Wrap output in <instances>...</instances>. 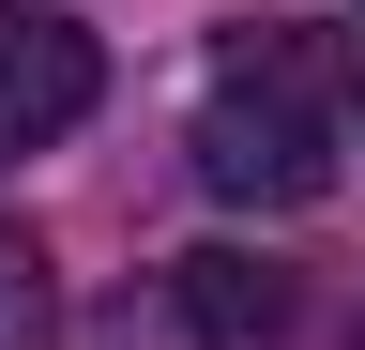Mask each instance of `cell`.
Listing matches in <instances>:
<instances>
[{"label":"cell","mask_w":365,"mask_h":350,"mask_svg":"<svg viewBox=\"0 0 365 350\" xmlns=\"http://www.w3.org/2000/svg\"><path fill=\"white\" fill-rule=\"evenodd\" d=\"M31 335H46V244L0 229V350H31Z\"/></svg>","instance_id":"obj_4"},{"label":"cell","mask_w":365,"mask_h":350,"mask_svg":"<svg viewBox=\"0 0 365 350\" xmlns=\"http://www.w3.org/2000/svg\"><path fill=\"white\" fill-rule=\"evenodd\" d=\"M198 183L213 198H259V213H304L335 183V122H319V61L289 31H259V46H228L213 107H198Z\"/></svg>","instance_id":"obj_1"},{"label":"cell","mask_w":365,"mask_h":350,"mask_svg":"<svg viewBox=\"0 0 365 350\" xmlns=\"http://www.w3.org/2000/svg\"><path fill=\"white\" fill-rule=\"evenodd\" d=\"M91 92H107V46H91L76 16H0V153L76 138Z\"/></svg>","instance_id":"obj_2"},{"label":"cell","mask_w":365,"mask_h":350,"mask_svg":"<svg viewBox=\"0 0 365 350\" xmlns=\"http://www.w3.org/2000/svg\"><path fill=\"white\" fill-rule=\"evenodd\" d=\"M182 320H198V335H274V320H289V274L244 259V244H198V259H182Z\"/></svg>","instance_id":"obj_3"},{"label":"cell","mask_w":365,"mask_h":350,"mask_svg":"<svg viewBox=\"0 0 365 350\" xmlns=\"http://www.w3.org/2000/svg\"><path fill=\"white\" fill-rule=\"evenodd\" d=\"M350 16H365V0H350Z\"/></svg>","instance_id":"obj_5"}]
</instances>
